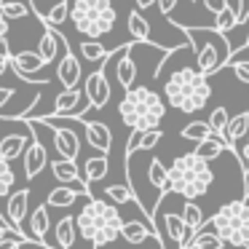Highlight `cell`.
I'll list each match as a JSON object with an SVG mask.
<instances>
[{"label": "cell", "mask_w": 249, "mask_h": 249, "mask_svg": "<svg viewBox=\"0 0 249 249\" xmlns=\"http://www.w3.org/2000/svg\"><path fill=\"white\" fill-rule=\"evenodd\" d=\"M163 97H166V105H172L174 110L190 115V113H198V110L206 107V102L212 99V86L198 67L185 65V67H177L166 78Z\"/></svg>", "instance_id": "cell-1"}, {"label": "cell", "mask_w": 249, "mask_h": 249, "mask_svg": "<svg viewBox=\"0 0 249 249\" xmlns=\"http://www.w3.org/2000/svg\"><path fill=\"white\" fill-rule=\"evenodd\" d=\"M212 182H214V172L209 169V161H204L196 150L177 156L169 166V193H177L182 198L196 201L206 196Z\"/></svg>", "instance_id": "cell-2"}, {"label": "cell", "mask_w": 249, "mask_h": 249, "mask_svg": "<svg viewBox=\"0 0 249 249\" xmlns=\"http://www.w3.org/2000/svg\"><path fill=\"white\" fill-rule=\"evenodd\" d=\"M163 115H166V105L161 94H156L147 86H131L129 91H124V99L118 102V118L129 129H158Z\"/></svg>", "instance_id": "cell-3"}, {"label": "cell", "mask_w": 249, "mask_h": 249, "mask_svg": "<svg viewBox=\"0 0 249 249\" xmlns=\"http://www.w3.org/2000/svg\"><path fill=\"white\" fill-rule=\"evenodd\" d=\"M70 22L78 35L105 38L113 33L115 22H118V11L113 8V0H72Z\"/></svg>", "instance_id": "cell-4"}, {"label": "cell", "mask_w": 249, "mask_h": 249, "mask_svg": "<svg viewBox=\"0 0 249 249\" xmlns=\"http://www.w3.org/2000/svg\"><path fill=\"white\" fill-rule=\"evenodd\" d=\"M193 46V56H196V67L204 72L206 78L217 75L222 67H228L231 59V43L220 30H204V27H190L185 30Z\"/></svg>", "instance_id": "cell-5"}, {"label": "cell", "mask_w": 249, "mask_h": 249, "mask_svg": "<svg viewBox=\"0 0 249 249\" xmlns=\"http://www.w3.org/2000/svg\"><path fill=\"white\" fill-rule=\"evenodd\" d=\"M209 225L231 247H249V204L247 201H228L209 220Z\"/></svg>", "instance_id": "cell-6"}, {"label": "cell", "mask_w": 249, "mask_h": 249, "mask_svg": "<svg viewBox=\"0 0 249 249\" xmlns=\"http://www.w3.org/2000/svg\"><path fill=\"white\" fill-rule=\"evenodd\" d=\"M94 201V214H97V236H94V249H102L107 244H113L115 238H121V231H124V217H121L118 206L113 201H105L99 196L91 193Z\"/></svg>", "instance_id": "cell-7"}, {"label": "cell", "mask_w": 249, "mask_h": 249, "mask_svg": "<svg viewBox=\"0 0 249 249\" xmlns=\"http://www.w3.org/2000/svg\"><path fill=\"white\" fill-rule=\"evenodd\" d=\"M11 67H14V72L27 83H46L49 81L46 75H38V70L46 67L43 56H40L38 51H17V54H11Z\"/></svg>", "instance_id": "cell-8"}, {"label": "cell", "mask_w": 249, "mask_h": 249, "mask_svg": "<svg viewBox=\"0 0 249 249\" xmlns=\"http://www.w3.org/2000/svg\"><path fill=\"white\" fill-rule=\"evenodd\" d=\"M107 59L115 65V81H118V86L124 89V91H129V89L134 86V78H137V62L131 59V43L115 49Z\"/></svg>", "instance_id": "cell-9"}, {"label": "cell", "mask_w": 249, "mask_h": 249, "mask_svg": "<svg viewBox=\"0 0 249 249\" xmlns=\"http://www.w3.org/2000/svg\"><path fill=\"white\" fill-rule=\"evenodd\" d=\"M83 91H86L89 102H91L89 110H102L105 105H107V99H110L113 91H110V81H107V75H105L102 65H99L94 72L86 75V81H83Z\"/></svg>", "instance_id": "cell-10"}, {"label": "cell", "mask_w": 249, "mask_h": 249, "mask_svg": "<svg viewBox=\"0 0 249 249\" xmlns=\"http://www.w3.org/2000/svg\"><path fill=\"white\" fill-rule=\"evenodd\" d=\"M27 206H30V188H19V190H14V193L6 198V220H8V225H11L14 231L24 233V236H27V231H24Z\"/></svg>", "instance_id": "cell-11"}, {"label": "cell", "mask_w": 249, "mask_h": 249, "mask_svg": "<svg viewBox=\"0 0 249 249\" xmlns=\"http://www.w3.org/2000/svg\"><path fill=\"white\" fill-rule=\"evenodd\" d=\"M62 49H65V54H62L59 65H56V78H59V83L65 89H75L78 83H81L83 78V70H81V62H78V56L70 51V46H67L65 35H62Z\"/></svg>", "instance_id": "cell-12"}, {"label": "cell", "mask_w": 249, "mask_h": 249, "mask_svg": "<svg viewBox=\"0 0 249 249\" xmlns=\"http://www.w3.org/2000/svg\"><path fill=\"white\" fill-rule=\"evenodd\" d=\"M49 129H54L51 142H54L56 156L59 158H72V161H75L78 153H81V137H78V131L70 129V126H49Z\"/></svg>", "instance_id": "cell-13"}, {"label": "cell", "mask_w": 249, "mask_h": 249, "mask_svg": "<svg viewBox=\"0 0 249 249\" xmlns=\"http://www.w3.org/2000/svg\"><path fill=\"white\" fill-rule=\"evenodd\" d=\"M22 161H24V177H27V179H35L46 169V163H49V150L43 147V142H40L38 137L30 140V145H27V150H24Z\"/></svg>", "instance_id": "cell-14"}, {"label": "cell", "mask_w": 249, "mask_h": 249, "mask_svg": "<svg viewBox=\"0 0 249 249\" xmlns=\"http://www.w3.org/2000/svg\"><path fill=\"white\" fill-rule=\"evenodd\" d=\"M247 134H249V110H244V113L233 115V118L228 121V126L220 131V137L225 140V145L231 147V156H236V158H238V153H236V142H238V140H244Z\"/></svg>", "instance_id": "cell-15"}, {"label": "cell", "mask_w": 249, "mask_h": 249, "mask_svg": "<svg viewBox=\"0 0 249 249\" xmlns=\"http://www.w3.org/2000/svg\"><path fill=\"white\" fill-rule=\"evenodd\" d=\"M153 236H158V231L150 225V222H142V220H126L124 222V231H121V238L131 247H142L147 244Z\"/></svg>", "instance_id": "cell-16"}, {"label": "cell", "mask_w": 249, "mask_h": 249, "mask_svg": "<svg viewBox=\"0 0 249 249\" xmlns=\"http://www.w3.org/2000/svg\"><path fill=\"white\" fill-rule=\"evenodd\" d=\"M83 137H86V142L99 153H110V147H113V134H110V129L105 124H99V121H86V124H83Z\"/></svg>", "instance_id": "cell-17"}, {"label": "cell", "mask_w": 249, "mask_h": 249, "mask_svg": "<svg viewBox=\"0 0 249 249\" xmlns=\"http://www.w3.org/2000/svg\"><path fill=\"white\" fill-rule=\"evenodd\" d=\"M78 196H91V190L89 188H72V185H59V188H54L49 193V198H46V204L49 206H56V209H70L72 204L78 201Z\"/></svg>", "instance_id": "cell-18"}, {"label": "cell", "mask_w": 249, "mask_h": 249, "mask_svg": "<svg viewBox=\"0 0 249 249\" xmlns=\"http://www.w3.org/2000/svg\"><path fill=\"white\" fill-rule=\"evenodd\" d=\"M27 145H30V137L24 134V131H14V134H6L3 140H0V158H6L8 163H14L17 158L24 156Z\"/></svg>", "instance_id": "cell-19"}, {"label": "cell", "mask_w": 249, "mask_h": 249, "mask_svg": "<svg viewBox=\"0 0 249 249\" xmlns=\"http://www.w3.org/2000/svg\"><path fill=\"white\" fill-rule=\"evenodd\" d=\"M75 228H78V236H81L83 241H89V244H91V249H94V236H97V214H94L91 196H89V204L75 214Z\"/></svg>", "instance_id": "cell-20"}, {"label": "cell", "mask_w": 249, "mask_h": 249, "mask_svg": "<svg viewBox=\"0 0 249 249\" xmlns=\"http://www.w3.org/2000/svg\"><path fill=\"white\" fill-rule=\"evenodd\" d=\"M51 174H54L56 182L62 185H86V179H81V172H78V163L72 161V158H54L51 161Z\"/></svg>", "instance_id": "cell-21"}, {"label": "cell", "mask_w": 249, "mask_h": 249, "mask_svg": "<svg viewBox=\"0 0 249 249\" xmlns=\"http://www.w3.org/2000/svg\"><path fill=\"white\" fill-rule=\"evenodd\" d=\"M49 228H51V220H49V204L35 206V212L30 214V225L24 228V231H27V236L33 238V241H43L46 233H49Z\"/></svg>", "instance_id": "cell-22"}, {"label": "cell", "mask_w": 249, "mask_h": 249, "mask_svg": "<svg viewBox=\"0 0 249 249\" xmlns=\"http://www.w3.org/2000/svg\"><path fill=\"white\" fill-rule=\"evenodd\" d=\"M225 150L231 153V147L225 145V140H222V137L217 134V131H212V134L206 137V140L196 142V153H198V156L204 158V161H214V158H220Z\"/></svg>", "instance_id": "cell-23"}, {"label": "cell", "mask_w": 249, "mask_h": 249, "mask_svg": "<svg viewBox=\"0 0 249 249\" xmlns=\"http://www.w3.org/2000/svg\"><path fill=\"white\" fill-rule=\"evenodd\" d=\"M54 236H56V247L59 249H72L75 247V238H78V228H75V217L67 214L56 222L54 228Z\"/></svg>", "instance_id": "cell-24"}, {"label": "cell", "mask_w": 249, "mask_h": 249, "mask_svg": "<svg viewBox=\"0 0 249 249\" xmlns=\"http://www.w3.org/2000/svg\"><path fill=\"white\" fill-rule=\"evenodd\" d=\"M107 172H110L107 153H97V156H91L83 163V179H86V182H99V179L107 177Z\"/></svg>", "instance_id": "cell-25"}, {"label": "cell", "mask_w": 249, "mask_h": 249, "mask_svg": "<svg viewBox=\"0 0 249 249\" xmlns=\"http://www.w3.org/2000/svg\"><path fill=\"white\" fill-rule=\"evenodd\" d=\"M225 238L220 236V233L212 228V231H206L204 228H198V231L193 233V238H190V249H225Z\"/></svg>", "instance_id": "cell-26"}, {"label": "cell", "mask_w": 249, "mask_h": 249, "mask_svg": "<svg viewBox=\"0 0 249 249\" xmlns=\"http://www.w3.org/2000/svg\"><path fill=\"white\" fill-rule=\"evenodd\" d=\"M147 179L156 188V193H161V196L169 193V169L163 166L161 158H150V163H147Z\"/></svg>", "instance_id": "cell-27"}, {"label": "cell", "mask_w": 249, "mask_h": 249, "mask_svg": "<svg viewBox=\"0 0 249 249\" xmlns=\"http://www.w3.org/2000/svg\"><path fill=\"white\" fill-rule=\"evenodd\" d=\"M62 46V33H56V30H43V35H40L38 40V54L43 56L46 65H51V62L56 59V49Z\"/></svg>", "instance_id": "cell-28"}, {"label": "cell", "mask_w": 249, "mask_h": 249, "mask_svg": "<svg viewBox=\"0 0 249 249\" xmlns=\"http://www.w3.org/2000/svg\"><path fill=\"white\" fill-rule=\"evenodd\" d=\"M126 27H129V33L134 40H142V43L150 40V22L145 19V11H140V8L126 17Z\"/></svg>", "instance_id": "cell-29"}, {"label": "cell", "mask_w": 249, "mask_h": 249, "mask_svg": "<svg viewBox=\"0 0 249 249\" xmlns=\"http://www.w3.org/2000/svg\"><path fill=\"white\" fill-rule=\"evenodd\" d=\"M78 51H81V56L86 62H91V65H105V62H107V56H110V51L99 43V38L83 40V43L78 46Z\"/></svg>", "instance_id": "cell-30"}, {"label": "cell", "mask_w": 249, "mask_h": 249, "mask_svg": "<svg viewBox=\"0 0 249 249\" xmlns=\"http://www.w3.org/2000/svg\"><path fill=\"white\" fill-rule=\"evenodd\" d=\"M182 220L185 225L190 228V231H198V228H204V209H201L198 204H196L193 198H185V206H182Z\"/></svg>", "instance_id": "cell-31"}, {"label": "cell", "mask_w": 249, "mask_h": 249, "mask_svg": "<svg viewBox=\"0 0 249 249\" xmlns=\"http://www.w3.org/2000/svg\"><path fill=\"white\" fill-rule=\"evenodd\" d=\"M105 196H107L115 206H126V204H131V201H137V196H134V190H131L129 182L110 185V188H105Z\"/></svg>", "instance_id": "cell-32"}, {"label": "cell", "mask_w": 249, "mask_h": 249, "mask_svg": "<svg viewBox=\"0 0 249 249\" xmlns=\"http://www.w3.org/2000/svg\"><path fill=\"white\" fill-rule=\"evenodd\" d=\"M209 134H212L209 121H193V124L182 126V131H179V137L188 140V142H201V140H206Z\"/></svg>", "instance_id": "cell-33"}, {"label": "cell", "mask_w": 249, "mask_h": 249, "mask_svg": "<svg viewBox=\"0 0 249 249\" xmlns=\"http://www.w3.org/2000/svg\"><path fill=\"white\" fill-rule=\"evenodd\" d=\"M14 182H17V174H14V166L6 161V158H0V201L11 196Z\"/></svg>", "instance_id": "cell-34"}, {"label": "cell", "mask_w": 249, "mask_h": 249, "mask_svg": "<svg viewBox=\"0 0 249 249\" xmlns=\"http://www.w3.org/2000/svg\"><path fill=\"white\" fill-rule=\"evenodd\" d=\"M40 19H43L49 27H59L65 19H70V0H59L56 6L49 8V14H46V17H40Z\"/></svg>", "instance_id": "cell-35"}, {"label": "cell", "mask_w": 249, "mask_h": 249, "mask_svg": "<svg viewBox=\"0 0 249 249\" xmlns=\"http://www.w3.org/2000/svg\"><path fill=\"white\" fill-rule=\"evenodd\" d=\"M236 24H238V11H236L233 6L222 8V11L214 17V30H220L222 35H225V33H231V30L236 27Z\"/></svg>", "instance_id": "cell-36"}, {"label": "cell", "mask_w": 249, "mask_h": 249, "mask_svg": "<svg viewBox=\"0 0 249 249\" xmlns=\"http://www.w3.org/2000/svg\"><path fill=\"white\" fill-rule=\"evenodd\" d=\"M0 8H3L6 19H24L33 14V8L27 3H17V0H0Z\"/></svg>", "instance_id": "cell-37"}, {"label": "cell", "mask_w": 249, "mask_h": 249, "mask_svg": "<svg viewBox=\"0 0 249 249\" xmlns=\"http://www.w3.org/2000/svg\"><path fill=\"white\" fill-rule=\"evenodd\" d=\"M27 244H43V241H33V238H27L24 233H19V231H11L3 241H0V249H22V247H27ZM56 249V247H54Z\"/></svg>", "instance_id": "cell-38"}, {"label": "cell", "mask_w": 249, "mask_h": 249, "mask_svg": "<svg viewBox=\"0 0 249 249\" xmlns=\"http://www.w3.org/2000/svg\"><path fill=\"white\" fill-rule=\"evenodd\" d=\"M228 121H231V115H228L225 107H214L209 113V126H212V131H217V134L228 126Z\"/></svg>", "instance_id": "cell-39"}, {"label": "cell", "mask_w": 249, "mask_h": 249, "mask_svg": "<svg viewBox=\"0 0 249 249\" xmlns=\"http://www.w3.org/2000/svg\"><path fill=\"white\" fill-rule=\"evenodd\" d=\"M161 140H163V131H161V129H147V131H142L140 150H153V147H156Z\"/></svg>", "instance_id": "cell-40"}, {"label": "cell", "mask_w": 249, "mask_h": 249, "mask_svg": "<svg viewBox=\"0 0 249 249\" xmlns=\"http://www.w3.org/2000/svg\"><path fill=\"white\" fill-rule=\"evenodd\" d=\"M231 70H233V75H236L238 81L249 86V59H244V62H231Z\"/></svg>", "instance_id": "cell-41"}, {"label": "cell", "mask_w": 249, "mask_h": 249, "mask_svg": "<svg viewBox=\"0 0 249 249\" xmlns=\"http://www.w3.org/2000/svg\"><path fill=\"white\" fill-rule=\"evenodd\" d=\"M17 97V89H8V86H0V115H6V105Z\"/></svg>", "instance_id": "cell-42"}, {"label": "cell", "mask_w": 249, "mask_h": 249, "mask_svg": "<svg viewBox=\"0 0 249 249\" xmlns=\"http://www.w3.org/2000/svg\"><path fill=\"white\" fill-rule=\"evenodd\" d=\"M201 3H204V8H206L209 14H214V17L222 11V8L231 6V0H201Z\"/></svg>", "instance_id": "cell-43"}, {"label": "cell", "mask_w": 249, "mask_h": 249, "mask_svg": "<svg viewBox=\"0 0 249 249\" xmlns=\"http://www.w3.org/2000/svg\"><path fill=\"white\" fill-rule=\"evenodd\" d=\"M238 163H241V172H249V134L244 140L241 150H238Z\"/></svg>", "instance_id": "cell-44"}, {"label": "cell", "mask_w": 249, "mask_h": 249, "mask_svg": "<svg viewBox=\"0 0 249 249\" xmlns=\"http://www.w3.org/2000/svg\"><path fill=\"white\" fill-rule=\"evenodd\" d=\"M177 3H179V0H158V3H156V6H158V11H161V17H172V11H174V8H177Z\"/></svg>", "instance_id": "cell-45"}, {"label": "cell", "mask_w": 249, "mask_h": 249, "mask_svg": "<svg viewBox=\"0 0 249 249\" xmlns=\"http://www.w3.org/2000/svg\"><path fill=\"white\" fill-rule=\"evenodd\" d=\"M8 67H11V51H8V46H3V49H0V75H3Z\"/></svg>", "instance_id": "cell-46"}, {"label": "cell", "mask_w": 249, "mask_h": 249, "mask_svg": "<svg viewBox=\"0 0 249 249\" xmlns=\"http://www.w3.org/2000/svg\"><path fill=\"white\" fill-rule=\"evenodd\" d=\"M6 38H8V19L3 14V8H0V49L6 46Z\"/></svg>", "instance_id": "cell-47"}, {"label": "cell", "mask_w": 249, "mask_h": 249, "mask_svg": "<svg viewBox=\"0 0 249 249\" xmlns=\"http://www.w3.org/2000/svg\"><path fill=\"white\" fill-rule=\"evenodd\" d=\"M134 3H137V8H140V11H147L150 6H156L158 0H134Z\"/></svg>", "instance_id": "cell-48"}, {"label": "cell", "mask_w": 249, "mask_h": 249, "mask_svg": "<svg viewBox=\"0 0 249 249\" xmlns=\"http://www.w3.org/2000/svg\"><path fill=\"white\" fill-rule=\"evenodd\" d=\"M11 231H14V228H8L6 222L0 220V241H3V238H6V236H8V233H11ZM27 238H30V236H27Z\"/></svg>", "instance_id": "cell-49"}, {"label": "cell", "mask_w": 249, "mask_h": 249, "mask_svg": "<svg viewBox=\"0 0 249 249\" xmlns=\"http://www.w3.org/2000/svg\"><path fill=\"white\" fill-rule=\"evenodd\" d=\"M244 196H247V201H249V172H244Z\"/></svg>", "instance_id": "cell-50"}, {"label": "cell", "mask_w": 249, "mask_h": 249, "mask_svg": "<svg viewBox=\"0 0 249 249\" xmlns=\"http://www.w3.org/2000/svg\"><path fill=\"white\" fill-rule=\"evenodd\" d=\"M113 3H126V0H113Z\"/></svg>", "instance_id": "cell-51"}, {"label": "cell", "mask_w": 249, "mask_h": 249, "mask_svg": "<svg viewBox=\"0 0 249 249\" xmlns=\"http://www.w3.org/2000/svg\"><path fill=\"white\" fill-rule=\"evenodd\" d=\"M247 19H249V17H247Z\"/></svg>", "instance_id": "cell-52"}]
</instances>
